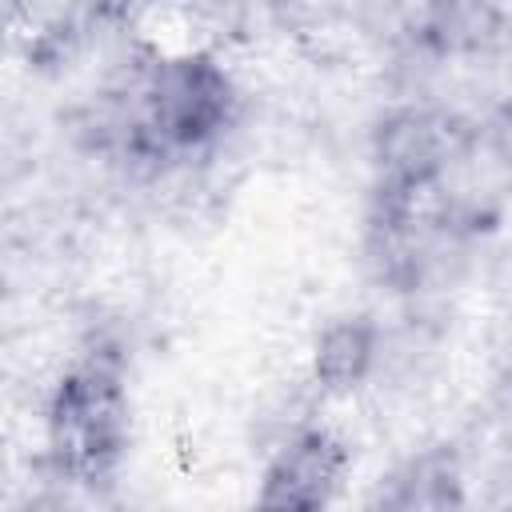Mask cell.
Returning <instances> with one entry per match:
<instances>
[{"label": "cell", "instance_id": "1", "mask_svg": "<svg viewBox=\"0 0 512 512\" xmlns=\"http://www.w3.org/2000/svg\"><path fill=\"white\" fill-rule=\"evenodd\" d=\"M120 440V404L112 380L100 372H84L64 384L56 416H52V444L60 464L76 476H100L104 464L116 456Z\"/></svg>", "mask_w": 512, "mask_h": 512}, {"label": "cell", "instance_id": "2", "mask_svg": "<svg viewBox=\"0 0 512 512\" xmlns=\"http://www.w3.org/2000/svg\"><path fill=\"white\" fill-rule=\"evenodd\" d=\"M336 476V460L320 440H308L284 456L276 476L268 480V500L272 504H320L328 496V484Z\"/></svg>", "mask_w": 512, "mask_h": 512}]
</instances>
